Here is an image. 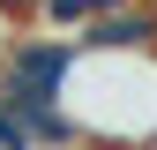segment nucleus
<instances>
[{
	"label": "nucleus",
	"instance_id": "f257e3e1",
	"mask_svg": "<svg viewBox=\"0 0 157 150\" xmlns=\"http://www.w3.org/2000/svg\"><path fill=\"white\" fill-rule=\"evenodd\" d=\"M52 112L67 135H82L97 150H150L157 143V53L67 45Z\"/></svg>",
	"mask_w": 157,
	"mask_h": 150
},
{
	"label": "nucleus",
	"instance_id": "f03ea898",
	"mask_svg": "<svg viewBox=\"0 0 157 150\" xmlns=\"http://www.w3.org/2000/svg\"><path fill=\"white\" fill-rule=\"evenodd\" d=\"M105 8H112V0H105Z\"/></svg>",
	"mask_w": 157,
	"mask_h": 150
}]
</instances>
